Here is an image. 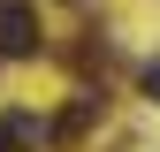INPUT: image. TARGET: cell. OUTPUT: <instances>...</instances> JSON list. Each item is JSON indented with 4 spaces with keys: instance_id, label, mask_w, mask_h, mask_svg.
Segmentation results:
<instances>
[{
    "instance_id": "6da1fadb",
    "label": "cell",
    "mask_w": 160,
    "mask_h": 152,
    "mask_svg": "<svg viewBox=\"0 0 160 152\" xmlns=\"http://www.w3.org/2000/svg\"><path fill=\"white\" fill-rule=\"evenodd\" d=\"M31 53H38V8L0 0V61H31Z\"/></svg>"
},
{
    "instance_id": "7a4b0ae2",
    "label": "cell",
    "mask_w": 160,
    "mask_h": 152,
    "mask_svg": "<svg viewBox=\"0 0 160 152\" xmlns=\"http://www.w3.org/2000/svg\"><path fill=\"white\" fill-rule=\"evenodd\" d=\"M31 145H46V122L38 114H0V152H31Z\"/></svg>"
},
{
    "instance_id": "3957f363",
    "label": "cell",
    "mask_w": 160,
    "mask_h": 152,
    "mask_svg": "<svg viewBox=\"0 0 160 152\" xmlns=\"http://www.w3.org/2000/svg\"><path fill=\"white\" fill-rule=\"evenodd\" d=\"M137 84H145L152 99H160V61H145V69H137Z\"/></svg>"
}]
</instances>
